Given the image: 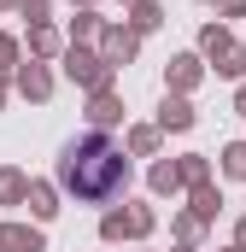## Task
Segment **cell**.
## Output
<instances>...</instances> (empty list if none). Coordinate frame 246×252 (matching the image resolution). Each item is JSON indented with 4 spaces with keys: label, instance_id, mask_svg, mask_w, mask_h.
I'll list each match as a JSON object with an SVG mask.
<instances>
[{
    "label": "cell",
    "instance_id": "1",
    "mask_svg": "<svg viewBox=\"0 0 246 252\" xmlns=\"http://www.w3.org/2000/svg\"><path fill=\"white\" fill-rule=\"evenodd\" d=\"M123 182H129V158H123V147L112 135H82V141L64 147V158H59V188L64 193H76L88 205H106Z\"/></svg>",
    "mask_w": 246,
    "mask_h": 252
}]
</instances>
